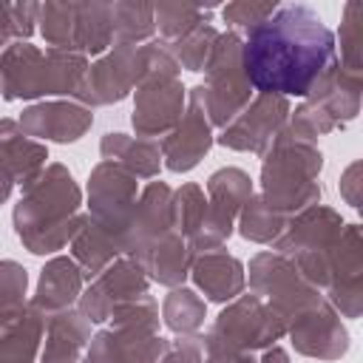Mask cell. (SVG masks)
Here are the masks:
<instances>
[{"label": "cell", "instance_id": "cell-39", "mask_svg": "<svg viewBox=\"0 0 363 363\" xmlns=\"http://www.w3.org/2000/svg\"><path fill=\"white\" fill-rule=\"evenodd\" d=\"M159 363H204V335H179L167 340Z\"/></svg>", "mask_w": 363, "mask_h": 363}, {"label": "cell", "instance_id": "cell-36", "mask_svg": "<svg viewBox=\"0 0 363 363\" xmlns=\"http://www.w3.org/2000/svg\"><path fill=\"white\" fill-rule=\"evenodd\" d=\"M360 45H363V6L357 0L346 3L340 23V65L360 74Z\"/></svg>", "mask_w": 363, "mask_h": 363}, {"label": "cell", "instance_id": "cell-32", "mask_svg": "<svg viewBox=\"0 0 363 363\" xmlns=\"http://www.w3.org/2000/svg\"><path fill=\"white\" fill-rule=\"evenodd\" d=\"M286 216H281L278 210H272L261 196H250V201L241 207L238 213V233L247 238V241H255V244H272L284 227H286Z\"/></svg>", "mask_w": 363, "mask_h": 363}, {"label": "cell", "instance_id": "cell-29", "mask_svg": "<svg viewBox=\"0 0 363 363\" xmlns=\"http://www.w3.org/2000/svg\"><path fill=\"white\" fill-rule=\"evenodd\" d=\"M68 244H71V258L79 264L82 275H88V278H96L111 261H116L122 255V241L116 235L105 233L99 224H94L88 218V213H82L79 227Z\"/></svg>", "mask_w": 363, "mask_h": 363}, {"label": "cell", "instance_id": "cell-34", "mask_svg": "<svg viewBox=\"0 0 363 363\" xmlns=\"http://www.w3.org/2000/svg\"><path fill=\"white\" fill-rule=\"evenodd\" d=\"M216 37H218V31H216L210 23H201V26H196L193 31L182 34L179 40H173V43H167V45L162 43V45L170 51V57L176 60L179 68L204 71V62H207V57H210V51H213Z\"/></svg>", "mask_w": 363, "mask_h": 363}, {"label": "cell", "instance_id": "cell-1", "mask_svg": "<svg viewBox=\"0 0 363 363\" xmlns=\"http://www.w3.org/2000/svg\"><path fill=\"white\" fill-rule=\"evenodd\" d=\"M335 60V34L303 3L278 6L241 40L244 77L258 94L306 96Z\"/></svg>", "mask_w": 363, "mask_h": 363}, {"label": "cell", "instance_id": "cell-23", "mask_svg": "<svg viewBox=\"0 0 363 363\" xmlns=\"http://www.w3.org/2000/svg\"><path fill=\"white\" fill-rule=\"evenodd\" d=\"M190 275L196 286L207 295V301L216 303L235 301L244 292V264L221 247L210 252H199L190 267Z\"/></svg>", "mask_w": 363, "mask_h": 363}, {"label": "cell", "instance_id": "cell-19", "mask_svg": "<svg viewBox=\"0 0 363 363\" xmlns=\"http://www.w3.org/2000/svg\"><path fill=\"white\" fill-rule=\"evenodd\" d=\"M326 301L340 309L343 318H360L363 309V235L357 224H343V233L332 252V269L326 284Z\"/></svg>", "mask_w": 363, "mask_h": 363}, {"label": "cell", "instance_id": "cell-44", "mask_svg": "<svg viewBox=\"0 0 363 363\" xmlns=\"http://www.w3.org/2000/svg\"><path fill=\"white\" fill-rule=\"evenodd\" d=\"M233 363H258V360H255L252 354H241V357H235Z\"/></svg>", "mask_w": 363, "mask_h": 363}, {"label": "cell", "instance_id": "cell-10", "mask_svg": "<svg viewBox=\"0 0 363 363\" xmlns=\"http://www.w3.org/2000/svg\"><path fill=\"white\" fill-rule=\"evenodd\" d=\"M252 196V179L241 167H221L207 179V210L199 224V230L190 238L193 252H210L218 250L235 227V218L241 207Z\"/></svg>", "mask_w": 363, "mask_h": 363}, {"label": "cell", "instance_id": "cell-38", "mask_svg": "<svg viewBox=\"0 0 363 363\" xmlns=\"http://www.w3.org/2000/svg\"><path fill=\"white\" fill-rule=\"evenodd\" d=\"M275 9H278V3H275V0H267V3L238 0V3H227V6L221 9V14H224V20H227L233 28H247V31H250L252 26L264 23Z\"/></svg>", "mask_w": 363, "mask_h": 363}, {"label": "cell", "instance_id": "cell-41", "mask_svg": "<svg viewBox=\"0 0 363 363\" xmlns=\"http://www.w3.org/2000/svg\"><path fill=\"white\" fill-rule=\"evenodd\" d=\"M357 176H360V162L349 164V170H346V173H343V179H340V193H343V199H346L354 210L360 207V193H357L360 182H357Z\"/></svg>", "mask_w": 363, "mask_h": 363}, {"label": "cell", "instance_id": "cell-9", "mask_svg": "<svg viewBox=\"0 0 363 363\" xmlns=\"http://www.w3.org/2000/svg\"><path fill=\"white\" fill-rule=\"evenodd\" d=\"M204 111L210 125L227 128L252 99V85L244 77L241 65V34L227 31L218 34L213 43V51L204 62Z\"/></svg>", "mask_w": 363, "mask_h": 363}, {"label": "cell", "instance_id": "cell-31", "mask_svg": "<svg viewBox=\"0 0 363 363\" xmlns=\"http://www.w3.org/2000/svg\"><path fill=\"white\" fill-rule=\"evenodd\" d=\"M207 318V303L187 286H176L162 303V320L176 335H196Z\"/></svg>", "mask_w": 363, "mask_h": 363}, {"label": "cell", "instance_id": "cell-28", "mask_svg": "<svg viewBox=\"0 0 363 363\" xmlns=\"http://www.w3.org/2000/svg\"><path fill=\"white\" fill-rule=\"evenodd\" d=\"M102 162H116L136 179H153L162 170V150L153 139H133L125 133H105L99 142Z\"/></svg>", "mask_w": 363, "mask_h": 363}, {"label": "cell", "instance_id": "cell-25", "mask_svg": "<svg viewBox=\"0 0 363 363\" xmlns=\"http://www.w3.org/2000/svg\"><path fill=\"white\" fill-rule=\"evenodd\" d=\"M48 159V147L31 136H26L17 119H0V167L14 179V184L26 187Z\"/></svg>", "mask_w": 363, "mask_h": 363}, {"label": "cell", "instance_id": "cell-2", "mask_svg": "<svg viewBox=\"0 0 363 363\" xmlns=\"http://www.w3.org/2000/svg\"><path fill=\"white\" fill-rule=\"evenodd\" d=\"M82 193L65 164H45L26 187L14 207V233L34 255L62 250L79 227Z\"/></svg>", "mask_w": 363, "mask_h": 363}, {"label": "cell", "instance_id": "cell-24", "mask_svg": "<svg viewBox=\"0 0 363 363\" xmlns=\"http://www.w3.org/2000/svg\"><path fill=\"white\" fill-rule=\"evenodd\" d=\"M45 335V315L31 306H20L0 318V363H34L40 340Z\"/></svg>", "mask_w": 363, "mask_h": 363}, {"label": "cell", "instance_id": "cell-13", "mask_svg": "<svg viewBox=\"0 0 363 363\" xmlns=\"http://www.w3.org/2000/svg\"><path fill=\"white\" fill-rule=\"evenodd\" d=\"M139 199L136 176L116 162H99L88 176V218L105 233L125 238Z\"/></svg>", "mask_w": 363, "mask_h": 363}, {"label": "cell", "instance_id": "cell-30", "mask_svg": "<svg viewBox=\"0 0 363 363\" xmlns=\"http://www.w3.org/2000/svg\"><path fill=\"white\" fill-rule=\"evenodd\" d=\"M111 26H113V45L150 43L156 31L153 6L150 3H111Z\"/></svg>", "mask_w": 363, "mask_h": 363}, {"label": "cell", "instance_id": "cell-22", "mask_svg": "<svg viewBox=\"0 0 363 363\" xmlns=\"http://www.w3.org/2000/svg\"><path fill=\"white\" fill-rule=\"evenodd\" d=\"M82 284H85V275H82L79 264L71 255H54L51 261H45V267L40 272L31 306H37L43 315L71 309L82 295Z\"/></svg>", "mask_w": 363, "mask_h": 363}, {"label": "cell", "instance_id": "cell-43", "mask_svg": "<svg viewBox=\"0 0 363 363\" xmlns=\"http://www.w3.org/2000/svg\"><path fill=\"white\" fill-rule=\"evenodd\" d=\"M11 187H14V179H11V176H9V173L0 167V204H3V201L11 196Z\"/></svg>", "mask_w": 363, "mask_h": 363}, {"label": "cell", "instance_id": "cell-42", "mask_svg": "<svg viewBox=\"0 0 363 363\" xmlns=\"http://www.w3.org/2000/svg\"><path fill=\"white\" fill-rule=\"evenodd\" d=\"M258 363H289V354H286V349H281V346H267L264 349V354H261V360Z\"/></svg>", "mask_w": 363, "mask_h": 363}, {"label": "cell", "instance_id": "cell-20", "mask_svg": "<svg viewBox=\"0 0 363 363\" xmlns=\"http://www.w3.org/2000/svg\"><path fill=\"white\" fill-rule=\"evenodd\" d=\"M170 196H173V190L164 182H150L139 193L136 207H133V216H130V224H128L125 238H122V255H128L133 261H142L145 252L159 238H164L173 230V221H170Z\"/></svg>", "mask_w": 363, "mask_h": 363}, {"label": "cell", "instance_id": "cell-15", "mask_svg": "<svg viewBox=\"0 0 363 363\" xmlns=\"http://www.w3.org/2000/svg\"><path fill=\"white\" fill-rule=\"evenodd\" d=\"M289 113L292 111L286 96L258 94L227 128H221V136L216 142L230 150H247L264 156L267 147L275 142V136L286 128Z\"/></svg>", "mask_w": 363, "mask_h": 363}, {"label": "cell", "instance_id": "cell-4", "mask_svg": "<svg viewBox=\"0 0 363 363\" xmlns=\"http://www.w3.org/2000/svg\"><path fill=\"white\" fill-rule=\"evenodd\" d=\"M320 167L323 156L318 145L298 139L289 133V128H284L264 153L261 199L281 216L292 218L295 213L320 201Z\"/></svg>", "mask_w": 363, "mask_h": 363}, {"label": "cell", "instance_id": "cell-26", "mask_svg": "<svg viewBox=\"0 0 363 363\" xmlns=\"http://www.w3.org/2000/svg\"><path fill=\"white\" fill-rule=\"evenodd\" d=\"M91 340V320L79 309H62L45 315L43 363H79L85 343Z\"/></svg>", "mask_w": 363, "mask_h": 363}, {"label": "cell", "instance_id": "cell-6", "mask_svg": "<svg viewBox=\"0 0 363 363\" xmlns=\"http://www.w3.org/2000/svg\"><path fill=\"white\" fill-rule=\"evenodd\" d=\"M286 335L281 315L258 295H238L204 335V363H233L241 354L272 346Z\"/></svg>", "mask_w": 363, "mask_h": 363}, {"label": "cell", "instance_id": "cell-8", "mask_svg": "<svg viewBox=\"0 0 363 363\" xmlns=\"http://www.w3.org/2000/svg\"><path fill=\"white\" fill-rule=\"evenodd\" d=\"M357 111H360V74L346 71L335 60L329 71L306 94V102L295 108L286 128L298 139L315 142V136L332 133L346 122H352Z\"/></svg>", "mask_w": 363, "mask_h": 363}, {"label": "cell", "instance_id": "cell-37", "mask_svg": "<svg viewBox=\"0 0 363 363\" xmlns=\"http://www.w3.org/2000/svg\"><path fill=\"white\" fill-rule=\"evenodd\" d=\"M26 286H28V275L23 269V264L6 258L0 261V318L9 312H17L20 306H26Z\"/></svg>", "mask_w": 363, "mask_h": 363}, {"label": "cell", "instance_id": "cell-3", "mask_svg": "<svg viewBox=\"0 0 363 363\" xmlns=\"http://www.w3.org/2000/svg\"><path fill=\"white\" fill-rule=\"evenodd\" d=\"M88 57L14 40L0 51V96L9 102L37 96H74L85 79Z\"/></svg>", "mask_w": 363, "mask_h": 363}, {"label": "cell", "instance_id": "cell-16", "mask_svg": "<svg viewBox=\"0 0 363 363\" xmlns=\"http://www.w3.org/2000/svg\"><path fill=\"white\" fill-rule=\"evenodd\" d=\"M147 286H150V278L142 269V264L128 258V255H119L96 278H91V286L82 289L77 309L91 323H102V320H108L113 306H119L130 298L147 295Z\"/></svg>", "mask_w": 363, "mask_h": 363}, {"label": "cell", "instance_id": "cell-40", "mask_svg": "<svg viewBox=\"0 0 363 363\" xmlns=\"http://www.w3.org/2000/svg\"><path fill=\"white\" fill-rule=\"evenodd\" d=\"M88 343L91 346H88V352H85V357L79 363H125L122 360V349H119V343H116L111 329H99Z\"/></svg>", "mask_w": 363, "mask_h": 363}, {"label": "cell", "instance_id": "cell-18", "mask_svg": "<svg viewBox=\"0 0 363 363\" xmlns=\"http://www.w3.org/2000/svg\"><path fill=\"white\" fill-rule=\"evenodd\" d=\"M210 147H213V125H210L207 111H204L201 85H196L187 91V108H184L179 125L162 139L159 150H162L167 170L187 173L207 156Z\"/></svg>", "mask_w": 363, "mask_h": 363}, {"label": "cell", "instance_id": "cell-21", "mask_svg": "<svg viewBox=\"0 0 363 363\" xmlns=\"http://www.w3.org/2000/svg\"><path fill=\"white\" fill-rule=\"evenodd\" d=\"M17 125L31 139H48V142L68 145V142H77L94 125V113L91 108L71 102V99H48V102H37L26 108Z\"/></svg>", "mask_w": 363, "mask_h": 363}, {"label": "cell", "instance_id": "cell-11", "mask_svg": "<svg viewBox=\"0 0 363 363\" xmlns=\"http://www.w3.org/2000/svg\"><path fill=\"white\" fill-rule=\"evenodd\" d=\"M187 108V88L179 79V68H156L136 88L133 130L139 139L167 136Z\"/></svg>", "mask_w": 363, "mask_h": 363}, {"label": "cell", "instance_id": "cell-33", "mask_svg": "<svg viewBox=\"0 0 363 363\" xmlns=\"http://www.w3.org/2000/svg\"><path fill=\"white\" fill-rule=\"evenodd\" d=\"M210 23V11L199 9V6H187V3H156L153 6V26L162 34V43H173L182 34L193 31L196 26Z\"/></svg>", "mask_w": 363, "mask_h": 363}, {"label": "cell", "instance_id": "cell-12", "mask_svg": "<svg viewBox=\"0 0 363 363\" xmlns=\"http://www.w3.org/2000/svg\"><path fill=\"white\" fill-rule=\"evenodd\" d=\"M250 289L264 303H269L284 323L323 295L295 269L289 258L278 252H258L250 261Z\"/></svg>", "mask_w": 363, "mask_h": 363}, {"label": "cell", "instance_id": "cell-7", "mask_svg": "<svg viewBox=\"0 0 363 363\" xmlns=\"http://www.w3.org/2000/svg\"><path fill=\"white\" fill-rule=\"evenodd\" d=\"M340 233H343V218L332 207L312 204L295 213L272 244H275V252L289 258L295 269L315 289H326L329 269H332V252H335Z\"/></svg>", "mask_w": 363, "mask_h": 363}, {"label": "cell", "instance_id": "cell-27", "mask_svg": "<svg viewBox=\"0 0 363 363\" xmlns=\"http://www.w3.org/2000/svg\"><path fill=\"white\" fill-rule=\"evenodd\" d=\"M193 261H196V252H193L190 241L184 235H179L176 230H170L164 238H159L145 252V258L139 264H142V269L147 272L150 281H159L162 286L176 289L190 275Z\"/></svg>", "mask_w": 363, "mask_h": 363}, {"label": "cell", "instance_id": "cell-17", "mask_svg": "<svg viewBox=\"0 0 363 363\" xmlns=\"http://www.w3.org/2000/svg\"><path fill=\"white\" fill-rule=\"evenodd\" d=\"M286 335L295 343V352L315 357V360H337L349 349V332L340 323L337 309L320 295L309 306H303L298 315H292L286 323Z\"/></svg>", "mask_w": 363, "mask_h": 363}, {"label": "cell", "instance_id": "cell-35", "mask_svg": "<svg viewBox=\"0 0 363 363\" xmlns=\"http://www.w3.org/2000/svg\"><path fill=\"white\" fill-rule=\"evenodd\" d=\"M204 210H207V199H204V190L199 184L187 182L179 190H173V196H170V221H173V230L179 235H184L187 241L199 230V224L204 218Z\"/></svg>", "mask_w": 363, "mask_h": 363}, {"label": "cell", "instance_id": "cell-5", "mask_svg": "<svg viewBox=\"0 0 363 363\" xmlns=\"http://www.w3.org/2000/svg\"><path fill=\"white\" fill-rule=\"evenodd\" d=\"M156 68H179L176 60L170 57V51L159 40H150L142 45L119 43L111 51H105L96 62L88 65L85 79H82L79 91L74 94V99L85 108L122 102Z\"/></svg>", "mask_w": 363, "mask_h": 363}, {"label": "cell", "instance_id": "cell-14", "mask_svg": "<svg viewBox=\"0 0 363 363\" xmlns=\"http://www.w3.org/2000/svg\"><path fill=\"white\" fill-rule=\"evenodd\" d=\"M125 363H159L167 340L159 335V303L150 295L130 298L108 315Z\"/></svg>", "mask_w": 363, "mask_h": 363}]
</instances>
